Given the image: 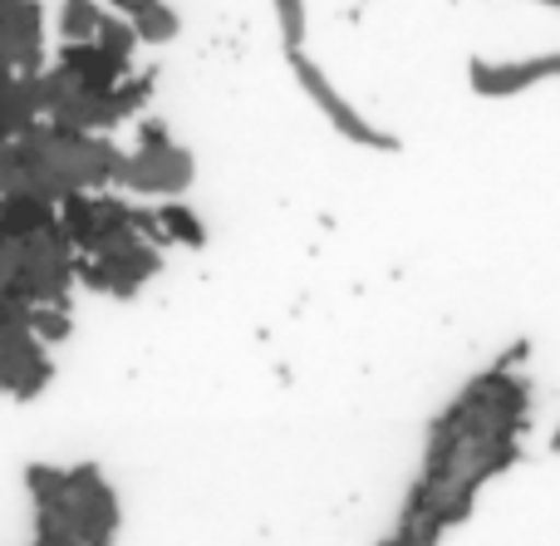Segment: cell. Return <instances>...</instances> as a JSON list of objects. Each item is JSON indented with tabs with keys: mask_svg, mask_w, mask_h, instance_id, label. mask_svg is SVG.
Listing matches in <instances>:
<instances>
[{
	"mask_svg": "<svg viewBox=\"0 0 560 546\" xmlns=\"http://www.w3.org/2000/svg\"><path fill=\"white\" fill-rule=\"evenodd\" d=\"M285 65H290V74H295V84L310 94V104L319 108V114L335 124V133H345L349 143H359V148H374V153H398V138L394 133H384V128H374L364 114H359L354 104H349L345 94H339L335 84L325 79V69L315 65V59L305 55V49H285Z\"/></svg>",
	"mask_w": 560,
	"mask_h": 546,
	"instance_id": "1",
	"label": "cell"
},
{
	"mask_svg": "<svg viewBox=\"0 0 560 546\" xmlns=\"http://www.w3.org/2000/svg\"><path fill=\"white\" fill-rule=\"evenodd\" d=\"M560 74V55H536V59H512V65H487V59H472L467 69V84L482 98H512L522 89L541 84V79Z\"/></svg>",
	"mask_w": 560,
	"mask_h": 546,
	"instance_id": "2",
	"label": "cell"
},
{
	"mask_svg": "<svg viewBox=\"0 0 560 546\" xmlns=\"http://www.w3.org/2000/svg\"><path fill=\"white\" fill-rule=\"evenodd\" d=\"M285 49H305V0H271Z\"/></svg>",
	"mask_w": 560,
	"mask_h": 546,
	"instance_id": "3",
	"label": "cell"
},
{
	"mask_svg": "<svg viewBox=\"0 0 560 546\" xmlns=\"http://www.w3.org/2000/svg\"><path fill=\"white\" fill-rule=\"evenodd\" d=\"M94 10H89V0H65V35L69 39H94Z\"/></svg>",
	"mask_w": 560,
	"mask_h": 546,
	"instance_id": "4",
	"label": "cell"
},
{
	"mask_svg": "<svg viewBox=\"0 0 560 546\" xmlns=\"http://www.w3.org/2000/svg\"><path fill=\"white\" fill-rule=\"evenodd\" d=\"M163 222L173 226L177 236H187V242H202V226H197V217H187V212H177V207H167Z\"/></svg>",
	"mask_w": 560,
	"mask_h": 546,
	"instance_id": "5",
	"label": "cell"
},
{
	"mask_svg": "<svg viewBox=\"0 0 560 546\" xmlns=\"http://www.w3.org/2000/svg\"><path fill=\"white\" fill-rule=\"evenodd\" d=\"M108 5H114L118 15H128V20H143V15H153L163 0H108Z\"/></svg>",
	"mask_w": 560,
	"mask_h": 546,
	"instance_id": "6",
	"label": "cell"
},
{
	"mask_svg": "<svg viewBox=\"0 0 560 546\" xmlns=\"http://www.w3.org/2000/svg\"><path fill=\"white\" fill-rule=\"evenodd\" d=\"M556 449H560V433H556Z\"/></svg>",
	"mask_w": 560,
	"mask_h": 546,
	"instance_id": "7",
	"label": "cell"
}]
</instances>
